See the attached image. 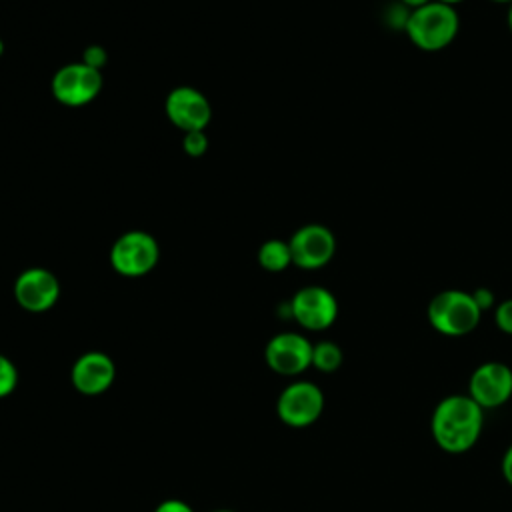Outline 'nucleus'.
<instances>
[{"instance_id":"f257e3e1","label":"nucleus","mask_w":512,"mask_h":512,"mask_svg":"<svg viewBox=\"0 0 512 512\" xmlns=\"http://www.w3.org/2000/svg\"><path fill=\"white\" fill-rule=\"evenodd\" d=\"M482 428L484 410L468 394H448L432 410L430 432L442 452H468L480 440Z\"/></svg>"},{"instance_id":"f03ea898","label":"nucleus","mask_w":512,"mask_h":512,"mask_svg":"<svg viewBox=\"0 0 512 512\" xmlns=\"http://www.w3.org/2000/svg\"><path fill=\"white\" fill-rule=\"evenodd\" d=\"M460 28V16L454 6L432 0L416 10H410L404 24L408 40L426 52H438L452 44Z\"/></svg>"},{"instance_id":"7ed1b4c3","label":"nucleus","mask_w":512,"mask_h":512,"mask_svg":"<svg viewBox=\"0 0 512 512\" xmlns=\"http://www.w3.org/2000/svg\"><path fill=\"white\" fill-rule=\"evenodd\" d=\"M482 310L472 298V292L458 288H448L432 296L426 308V318L430 326L450 338L466 336L480 324Z\"/></svg>"},{"instance_id":"20e7f679","label":"nucleus","mask_w":512,"mask_h":512,"mask_svg":"<svg viewBox=\"0 0 512 512\" xmlns=\"http://www.w3.org/2000/svg\"><path fill=\"white\" fill-rule=\"evenodd\" d=\"M158 242L142 230L124 232L110 248L112 268L128 278L148 274L158 262Z\"/></svg>"},{"instance_id":"39448f33","label":"nucleus","mask_w":512,"mask_h":512,"mask_svg":"<svg viewBox=\"0 0 512 512\" xmlns=\"http://www.w3.org/2000/svg\"><path fill=\"white\" fill-rule=\"evenodd\" d=\"M324 412V392L310 380H296L288 384L278 400V418L292 428H306L314 424Z\"/></svg>"},{"instance_id":"423d86ee","label":"nucleus","mask_w":512,"mask_h":512,"mask_svg":"<svg viewBox=\"0 0 512 512\" xmlns=\"http://www.w3.org/2000/svg\"><path fill=\"white\" fill-rule=\"evenodd\" d=\"M102 72L86 62H72L56 70L52 78V94L64 106H84L102 90Z\"/></svg>"},{"instance_id":"0eeeda50","label":"nucleus","mask_w":512,"mask_h":512,"mask_svg":"<svg viewBox=\"0 0 512 512\" xmlns=\"http://www.w3.org/2000/svg\"><path fill=\"white\" fill-rule=\"evenodd\" d=\"M468 396L482 410L504 406L512 398V368L498 360L478 364L468 380Z\"/></svg>"},{"instance_id":"6e6552de","label":"nucleus","mask_w":512,"mask_h":512,"mask_svg":"<svg viewBox=\"0 0 512 512\" xmlns=\"http://www.w3.org/2000/svg\"><path fill=\"white\" fill-rule=\"evenodd\" d=\"M288 304L290 318L312 332L330 328L338 318L336 296L324 286H304L292 296Z\"/></svg>"},{"instance_id":"1a4fd4ad","label":"nucleus","mask_w":512,"mask_h":512,"mask_svg":"<svg viewBox=\"0 0 512 512\" xmlns=\"http://www.w3.org/2000/svg\"><path fill=\"white\" fill-rule=\"evenodd\" d=\"M312 342L298 332H280L264 348L266 364L282 376H298L312 366Z\"/></svg>"},{"instance_id":"9d476101","label":"nucleus","mask_w":512,"mask_h":512,"mask_svg":"<svg viewBox=\"0 0 512 512\" xmlns=\"http://www.w3.org/2000/svg\"><path fill=\"white\" fill-rule=\"evenodd\" d=\"M288 246L292 264L304 270H318L332 260L336 252V238L330 228L322 224H306L292 234Z\"/></svg>"},{"instance_id":"9b49d317","label":"nucleus","mask_w":512,"mask_h":512,"mask_svg":"<svg viewBox=\"0 0 512 512\" xmlns=\"http://www.w3.org/2000/svg\"><path fill=\"white\" fill-rule=\"evenodd\" d=\"M166 114L168 120L180 128L184 134L186 132H196L204 130L206 124L210 122L212 108L208 98L192 88V86H178L166 96Z\"/></svg>"},{"instance_id":"f8f14e48","label":"nucleus","mask_w":512,"mask_h":512,"mask_svg":"<svg viewBox=\"0 0 512 512\" xmlns=\"http://www.w3.org/2000/svg\"><path fill=\"white\" fill-rule=\"evenodd\" d=\"M60 296L58 278L46 268H28L14 282V298L28 312L50 310Z\"/></svg>"},{"instance_id":"ddd939ff","label":"nucleus","mask_w":512,"mask_h":512,"mask_svg":"<svg viewBox=\"0 0 512 512\" xmlns=\"http://www.w3.org/2000/svg\"><path fill=\"white\" fill-rule=\"evenodd\" d=\"M70 378L78 392L86 396H96L112 386L116 378V366L108 354L92 350L82 354L74 362Z\"/></svg>"},{"instance_id":"4468645a","label":"nucleus","mask_w":512,"mask_h":512,"mask_svg":"<svg viewBox=\"0 0 512 512\" xmlns=\"http://www.w3.org/2000/svg\"><path fill=\"white\" fill-rule=\"evenodd\" d=\"M258 264L268 272H282L292 264L290 246L284 240H266L258 248Z\"/></svg>"},{"instance_id":"2eb2a0df","label":"nucleus","mask_w":512,"mask_h":512,"mask_svg":"<svg viewBox=\"0 0 512 512\" xmlns=\"http://www.w3.org/2000/svg\"><path fill=\"white\" fill-rule=\"evenodd\" d=\"M342 360H344L342 348L332 340H322L312 346V366L318 372L332 374L342 366Z\"/></svg>"},{"instance_id":"dca6fc26","label":"nucleus","mask_w":512,"mask_h":512,"mask_svg":"<svg viewBox=\"0 0 512 512\" xmlns=\"http://www.w3.org/2000/svg\"><path fill=\"white\" fill-rule=\"evenodd\" d=\"M18 384V370L10 358L0 354V398L14 392Z\"/></svg>"},{"instance_id":"f3484780","label":"nucleus","mask_w":512,"mask_h":512,"mask_svg":"<svg viewBox=\"0 0 512 512\" xmlns=\"http://www.w3.org/2000/svg\"><path fill=\"white\" fill-rule=\"evenodd\" d=\"M184 152L188 156H202L208 150V138L204 134V130H196V132H186L184 140H182Z\"/></svg>"},{"instance_id":"a211bd4d","label":"nucleus","mask_w":512,"mask_h":512,"mask_svg":"<svg viewBox=\"0 0 512 512\" xmlns=\"http://www.w3.org/2000/svg\"><path fill=\"white\" fill-rule=\"evenodd\" d=\"M494 322L500 332L512 336V298H506L500 304H496Z\"/></svg>"},{"instance_id":"6ab92c4d","label":"nucleus","mask_w":512,"mask_h":512,"mask_svg":"<svg viewBox=\"0 0 512 512\" xmlns=\"http://www.w3.org/2000/svg\"><path fill=\"white\" fill-rule=\"evenodd\" d=\"M472 298H474V302L478 304V308L484 312V310H490V308H494V300H496V296H494V292L490 290V288H476L474 292H472Z\"/></svg>"},{"instance_id":"aec40b11","label":"nucleus","mask_w":512,"mask_h":512,"mask_svg":"<svg viewBox=\"0 0 512 512\" xmlns=\"http://www.w3.org/2000/svg\"><path fill=\"white\" fill-rule=\"evenodd\" d=\"M82 62H86L88 66L100 70L102 64L106 62V52H104V48H100V46H90V48H86Z\"/></svg>"},{"instance_id":"412c9836","label":"nucleus","mask_w":512,"mask_h":512,"mask_svg":"<svg viewBox=\"0 0 512 512\" xmlns=\"http://www.w3.org/2000/svg\"><path fill=\"white\" fill-rule=\"evenodd\" d=\"M154 512H194L184 500H178V498H168L164 502H160L156 506Z\"/></svg>"},{"instance_id":"4be33fe9","label":"nucleus","mask_w":512,"mask_h":512,"mask_svg":"<svg viewBox=\"0 0 512 512\" xmlns=\"http://www.w3.org/2000/svg\"><path fill=\"white\" fill-rule=\"evenodd\" d=\"M500 470H502V478L506 480V484L512 486V444H510V446L504 450V454H502Z\"/></svg>"},{"instance_id":"5701e85b","label":"nucleus","mask_w":512,"mask_h":512,"mask_svg":"<svg viewBox=\"0 0 512 512\" xmlns=\"http://www.w3.org/2000/svg\"><path fill=\"white\" fill-rule=\"evenodd\" d=\"M428 2H432V0H400V4H404L410 10H416V8H420V6L428 4Z\"/></svg>"},{"instance_id":"b1692460","label":"nucleus","mask_w":512,"mask_h":512,"mask_svg":"<svg viewBox=\"0 0 512 512\" xmlns=\"http://www.w3.org/2000/svg\"><path fill=\"white\" fill-rule=\"evenodd\" d=\"M508 28H510V32H512V2H510V8H508Z\"/></svg>"},{"instance_id":"393cba45","label":"nucleus","mask_w":512,"mask_h":512,"mask_svg":"<svg viewBox=\"0 0 512 512\" xmlns=\"http://www.w3.org/2000/svg\"><path fill=\"white\" fill-rule=\"evenodd\" d=\"M438 2H444V4H450V6H454V4H458V2H464V0H438Z\"/></svg>"},{"instance_id":"a878e982","label":"nucleus","mask_w":512,"mask_h":512,"mask_svg":"<svg viewBox=\"0 0 512 512\" xmlns=\"http://www.w3.org/2000/svg\"><path fill=\"white\" fill-rule=\"evenodd\" d=\"M492 2H500V4H504V2H506V4H510L512 0H492Z\"/></svg>"},{"instance_id":"bb28decb","label":"nucleus","mask_w":512,"mask_h":512,"mask_svg":"<svg viewBox=\"0 0 512 512\" xmlns=\"http://www.w3.org/2000/svg\"><path fill=\"white\" fill-rule=\"evenodd\" d=\"M2 52H4V44H2V40H0V56H2Z\"/></svg>"},{"instance_id":"cd10ccee","label":"nucleus","mask_w":512,"mask_h":512,"mask_svg":"<svg viewBox=\"0 0 512 512\" xmlns=\"http://www.w3.org/2000/svg\"><path fill=\"white\" fill-rule=\"evenodd\" d=\"M212 512H234V510H212Z\"/></svg>"}]
</instances>
